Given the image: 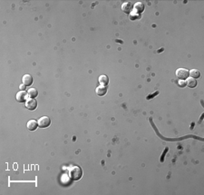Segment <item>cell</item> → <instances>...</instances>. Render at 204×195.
<instances>
[{
  "label": "cell",
  "instance_id": "7a4b0ae2",
  "mask_svg": "<svg viewBox=\"0 0 204 195\" xmlns=\"http://www.w3.org/2000/svg\"><path fill=\"white\" fill-rule=\"evenodd\" d=\"M175 74L180 80H185L189 76V71L185 68H178L176 70Z\"/></svg>",
  "mask_w": 204,
  "mask_h": 195
},
{
  "label": "cell",
  "instance_id": "8992f818",
  "mask_svg": "<svg viewBox=\"0 0 204 195\" xmlns=\"http://www.w3.org/2000/svg\"><path fill=\"white\" fill-rule=\"evenodd\" d=\"M22 83L26 86H30L33 84V77L30 74H25L22 78Z\"/></svg>",
  "mask_w": 204,
  "mask_h": 195
},
{
  "label": "cell",
  "instance_id": "8fae6325",
  "mask_svg": "<svg viewBox=\"0 0 204 195\" xmlns=\"http://www.w3.org/2000/svg\"><path fill=\"white\" fill-rule=\"evenodd\" d=\"M98 82H99V84H101V86H106L107 84H108V83H109V78H108L107 76H105V74H102V76H99Z\"/></svg>",
  "mask_w": 204,
  "mask_h": 195
},
{
  "label": "cell",
  "instance_id": "e0dca14e",
  "mask_svg": "<svg viewBox=\"0 0 204 195\" xmlns=\"http://www.w3.org/2000/svg\"><path fill=\"white\" fill-rule=\"evenodd\" d=\"M19 89H20V91H25V89H26V86H25V84H20V86H19Z\"/></svg>",
  "mask_w": 204,
  "mask_h": 195
},
{
  "label": "cell",
  "instance_id": "52a82bcc",
  "mask_svg": "<svg viewBox=\"0 0 204 195\" xmlns=\"http://www.w3.org/2000/svg\"><path fill=\"white\" fill-rule=\"evenodd\" d=\"M38 122L36 120H29L27 122V124H26V127L28 130H30V131H34L37 127H38Z\"/></svg>",
  "mask_w": 204,
  "mask_h": 195
},
{
  "label": "cell",
  "instance_id": "277c9868",
  "mask_svg": "<svg viewBox=\"0 0 204 195\" xmlns=\"http://www.w3.org/2000/svg\"><path fill=\"white\" fill-rule=\"evenodd\" d=\"M26 107L30 110V111H34V109L37 107V102L34 98H28L26 101Z\"/></svg>",
  "mask_w": 204,
  "mask_h": 195
},
{
  "label": "cell",
  "instance_id": "9a60e30c",
  "mask_svg": "<svg viewBox=\"0 0 204 195\" xmlns=\"http://www.w3.org/2000/svg\"><path fill=\"white\" fill-rule=\"evenodd\" d=\"M141 17V15L138 14V13H135L132 11V13H130V19L131 20H136V19H139Z\"/></svg>",
  "mask_w": 204,
  "mask_h": 195
},
{
  "label": "cell",
  "instance_id": "ba28073f",
  "mask_svg": "<svg viewBox=\"0 0 204 195\" xmlns=\"http://www.w3.org/2000/svg\"><path fill=\"white\" fill-rule=\"evenodd\" d=\"M144 10V6L142 2H137L134 4L133 6V12L135 13H138V14H141L142 11Z\"/></svg>",
  "mask_w": 204,
  "mask_h": 195
},
{
  "label": "cell",
  "instance_id": "2e32d148",
  "mask_svg": "<svg viewBox=\"0 0 204 195\" xmlns=\"http://www.w3.org/2000/svg\"><path fill=\"white\" fill-rule=\"evenodd\" d=\"M178 86L180 87H184L186 86V82L184 80H179L178 81Z\"/></svg>",
  "mask_w": 204,
  "mask_h": 195
},
{
  "label": "cell",
  "instance_id": "5b68a950",
  "mask_svg": "<svg viewBox=\"0 0 204 195\" xmlns=\"http://www.w3.org/2000/svg\"><path fill=\"white\" fill-rule=\"evenodd\" d=\"M27 96H28L27 92H26V91H19L17 94L16 99H17V101L19 102V103H24V102H26V100L28 99Z\"/></svg>",
  "mask_w": 204,
  "mask_h": 195
},
{
  "label": "cell",
  "instance_id": "4fadbf2b",
  "mask_svg": "<svg viewBox=\"0 0 204 195\" xmlns=\"http://www.w3.org/2000/svg\"><path fill=\"white\" fill-rule=\"evenodd\" d=\"M189 76L192 78H199L201 76V73L197 69H191V71L189 72Z\"/></svg>",
  "mask_w": 204,
  "mask_h": 195
},
{
  "label": "cell",
  "instance_id": "5bb4252c",
  "mask_svg": "<svg viewBox=\"0 0 204 195\" xmlns=\"http://www.w3.org/2000/svg\"><path fill=\"white\" fill-rule=\"evenodd\" d=\"M27 94H28V96H30L31 98H34V97H36L37 96V94H38V92H37V90L36 89H34V88H30L27 91Z\"/></svg>",
  "mask_w": 204,
  "mask_h": 195
},
{
  "label": "cell",
  "instance_id": "3957f363",
  "mask_svg": "<svg viewBox=\"0 0 204 195\" xmlns=\"http://www.w3.org/2000/svg\"><path fill=\"white\" fill-rule=\"evenodd\" d=\"M50 123H51V120L48 116H42L38 120V125L41 128H46L50 125Z\"/></svg>",
  "mask_w": 204,
  "mask_h": 195
},
{
  "label": "cell",
  "instance_id": "30bf717a",
  "mask_svg": "<svg viewBox=\"0 0 204 195\" xmlns=\"http://www.w3.org/2000/svg\"><path fill=\"white\" fill-rule=\"evenodd\" d=\"M95 93L99 96H103L104 94L107 93V88H106V86H99L95 89Z\"/></svg>",
  "mask_w": 204,
  "mask_h": 195
},
{
  "label": "cell",
  "instance_id": "9c48e42d",
  "mask_svg": "<svg viewBox=\"0 0 204 195\" xmlns=\"http://www.w3.org/2000/svg\"><path fill=\"white\" fill-rule=\"evenodd\" d=\"M122 10L126 14H130L132 10V6L130 2H125L122 5Z\"/></svg>",
  "mask_w": 204,
  "mask_h": 195
},
{
  "label": "cell",
  "instance_id": "7c38bea8",
  "mask_svg": "<svg viewBox=\"0 0 204 195\" xmlns=\"http://www.w3.org/2000/svg\"><path fill=\"white\" fill-rule=\"evenodd\" d=\"M197 81L195 78H192V77H188L187 78V81H186V86H188L190 88H194L197 86Z\"/></svg>",
  "mask_w": 204,
  "mask_h": 195
},
{
  "label": "cell",
  "instance_id": "6da1fadb",
  "mask_svg": "<svg viewBox=\"0 0 204 195\" xmlns=\"http://www.w3.org/2000/svg\"><path fill=\"white\" fill-rule=\"evenodd\" d=\"M69 175H70V178L74 181H78L79 179H81L82 175H83V172L82 169L78 166H74L71 168L70 172H69Z\"/></svg>",
  "mask_w": 204,
  "mask_h": 195
}]
</instances>
